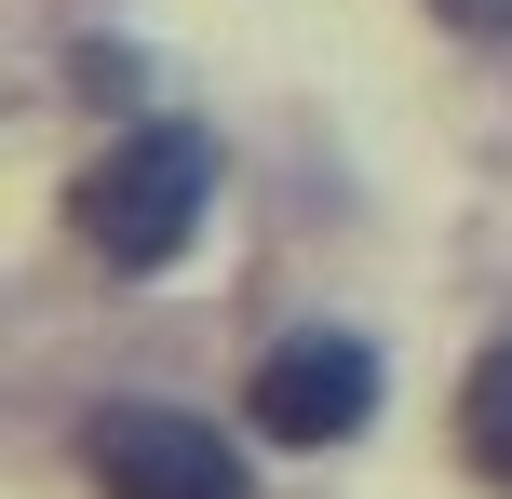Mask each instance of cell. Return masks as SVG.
Here are the masks:
<instances>
[{
    "label": "cell",
    "instance_id": "obj_1",
    "mask_svg": "<svg viewBox=\"0 0 512 499\" xmlns=\"http://www.w3.org/2000/svg\"><path fill=\"white\" fill-rule=\"evenodd\" d=\"M203 189H216V149L189 122H149V135H122V149L81 176V243H95L108 270H162L203 230Z\"/></svg>",
    "mask_w": 512,
    "mask_h": 499
},
{
    "label": "cell",
    "instance_id": "obj_2",
    "mask_svg": "<svg viewBox=\"0 0 512 499\" xmlns=\"http://www.w3.org/2000/svg\"><path fill=\"white\" fill-rule=\"evenodd\" d=\"M81 459H95V486H108V499H243L230 432L176 419V405H108V419L81 432Z\"/></svg>",
    "mask_w": 512,
    "mask_h": 499
},
{
    "label": "cell",
    "instance_id": "obj_3",
    "mask_svg": "<svg viewBox=\"0 0 512 499\" xmlns=\"http://www.w3.org/2000/svg\"><path fill=\"white\" fill-rule=\"evenodd\" d=\"M364 405H378V351L364 338H283L256 365V432L270 446H337V432H364Z\"/></svg>",
    "mask_w": 512,
    "mask_h": 499
},
{
    "label": "cell",
    "instance_id": "obj_4",
    "mask_svg": "<svg viewBox=\"0 0 512 499\" xmlns=\"http://www.w3.org/2000/svg\"><path fill=\"white\" fill-rule=\"evenodd\" d=\"M459 446H472V473H486V486L512 499V338H499L486 365L459 378Z\"/></svg>",
    "mask_w": 512,
    "mask_h": 499
},
{
    "label": "cell",
    "instance_id": "obj_5",
    "mask_svg": "<svg viewBox=\"0 0 512 499\" xmlns=\"http://www.w3.org/2000/svg\"><path fill=\"white\" fill-rule=\"evenodd\" d=\"M445 27H472V41H512V0H445Z\"/></svg>",
    "mask_w": 512,
    "mask_h": 499
}]
</instances>
